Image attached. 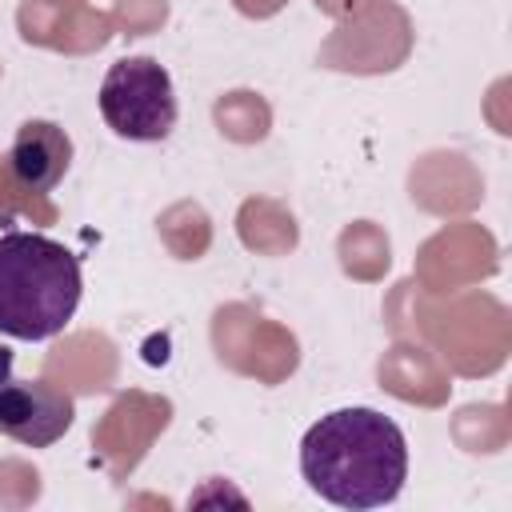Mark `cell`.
<instances>
[{"label": "cell", "mask_w": 512, "mask_h": 512, "mask_svg": "<svg viewBox=\"0 0 512 512\" xmlns=\"http://www.w3.org/2000/svg\"><path fill=\"white\" fill-rule=\"evenodd\" d=\"M300 476L336 508H380L408 480V440L376 408H336L304 432Z\"/></svg>", "instance_id": "cell-1"}, {"label": "cell", "mask_w": 512, "mask_h": 512, "mask_svg": "<svg viewBox=\"0 0 512 512\" xmlns=\"http://www.w3.org/2000/svg\"><path fill=\"white\" fill-rule=\"evenodd\" d=\"M8 380H12V348L0 344V384H8Z\"/></svg>", "instance_id": "cell-6"}, {"label": "cell", "mask_w": 512, "mask_h": 512, "mask_svg": "<svg viewBox=\"0 0 512 512\" xmlns=\"http://www.w3.org/2000/svg\"><path fill=\"white\" fill-rule=\"evenodd\" d=\"M176 88L152 56H124L100 84V116L124 140H164L176 128Z\"/></svg>", "instance_id": "cell-3"}, {"label": "cell", "mask_w": 512, "mask_h": 512, "mask_svg": "<svg viewBox=\"0 0 512 512\" xmlns=\"http://www.w3.org/2000/svg\"><path fill=\"white\" fill-rule=\"evenodd\" d=\"M76 404L68 392L44 380H8L0 384V432L28 448H48L72 428Z\"/></svg>", "instance_id": "cell-4"}, {"label": "cell", "mask_w": 512, "mask_h": 512, "mask_svg": "<svg viewBox=\"0 0 512 512\" xmlns=\"http://www.w3.org/2000/svg\"><path fill=\"white\" fill-rule=\"evenodd\" d=\"M8 164H12V176L20 180V188L52 192L72 164V140L52 120H24L12 140Z\"/></svg>", "instance_id": "cell-5"}, {"label": "cell", "mask_w": 512, "mask_h": 512, "mask_svg": "<svg viewBox=\"0 0 512 512\" xmlns=\"http://www.w3.org/2000/svg\"><path fill=\"white\" fill-rule=\"evenodd\" d=\"M80 260L40 232L0 236V332L12 340H52L76 316Z\"/></svg>", "instance_id": "cell-2"}]
</instances>
